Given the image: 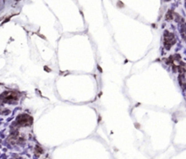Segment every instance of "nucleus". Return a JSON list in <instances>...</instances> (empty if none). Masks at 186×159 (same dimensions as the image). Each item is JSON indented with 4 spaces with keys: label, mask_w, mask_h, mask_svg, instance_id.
Masks as SVG:
<instances>
[{
    "label": "nucleus",
    "mask_w": 186,
    "mask_h": 159,
    "mask_svg": "<svg viewBox=\"0 0 186 159\" xmlns=\"http://www.w3.org/2000/svg\"><path fill=\"white\" fill-rule=\"evenodd\" d=\"M35 151H36V154H37V156L43 153V149H42V148H41L39 146H37V147H36V150H35Z\"/></svg>",
    "instance_id": "423d86ee"
},
{
    "label": "nucleus",
    "mask_w": 186,
    "mask_h": 159,
    "mask_svg": "<svg viewBox=\"0 0 186 159\" xmlns=\"http://www.w3.org/2000/svg\"><path fill=\"white\" fill-rule=\"evenodd\" d=\"M165 18H166V20H172L173 18V12L170 10V11H168L167 14H166V16H165Z\"/></svg>",
    "instance_id": "39448f33"
},
{
    "label": "nucleus",
    "mask_w": 186,
    "mask_h": 159,
    "mask_svg": "<svg viewBox=\"0 0 186 159\" xmlns=\"http://www.w3.org/2000/svg\"><path fill=\"white\" fill-rule=\"evenodd\" d=\"M14 159H22V158H20V157H16V158H14Z\"/></svg>",
    "instance_id": "0eeeda50"
},
{
    "label": "nucleus",
    "mask_w": 186,
    "mask_h": 159,
    "mask_svg": "<svg viewBox=\"0 0 186 159\" xmlns=\"http://www.w3.org/2000/svg\"><path fill=\"white\" fill-rule=\"evenodd\" d=\"M176 43V39H175V36L173 33L169 32V31H164V34H163V45L164 47L169 50L171 49V47L174 45V43Z\"/></svg>",
    "instance_id": "f257e3e1"
},
{
    "label": "nucleus",
    "mask_w": 186,
    "mask_h": 159,
    "mask_svg": "<svg viewBox=\"0 0 186 159\" xmlns=\"http://www.w3.org/2000/svg\"><path fill=\"white\" fill-rule=\"evenodd\" d=\"M165 1H166V2H168V1H171V0H165Z\"/></svg>",
    "instance_id": "6e6552de"
},
{
    "label": "nucleus",
    "mask_w": 186,
    "mask_h": 159,
    "mask_svg": "<svg viewBox=\"0 0 186 159\" xmlns=\"http://www.w3.org/2000/svg\"><path fill=\"white\" fill-rule=\"evenodd\" d=\"M1 100L6 103H15L18 100V94L15 92H5L1 96Z\"/></svg>",
    "instance_id": "7ed1b4c3"
},
{
    "label": "nucleus",
    "mask_w": 186,
    "mask_h": 159,
    "mask_svg": "<svg viewBox=\"0 0 186 159\" xmlns=\"http://www.w3.org/2000/svg\"><path fill=\"white\" fill-rule=\"evenodd\" d=\"M181 35L183 38L186 40V23L184 21H183L181 24Z\"/></svg>",
    "instance_id": "20e7f679"
},
{
    "label": "nucleus",
    "mask_w": 186,
    "mask_h": 159,
    "mask_svg": "<svg viewBox=\"0 0 186 159\" xmlns=\"http://www.w3.org/2000/svg\"><path fill=\"white\" fill-rule=\"evenodd\" d=\"M31 124H32V118L27 114L19 115L15 121V126L17 127H27L30 126Z\"/></svg>",
    "instance_id": "f03ea898"
},
{
    "label": "nucleus",
    "mask_w": 186,
    "mask_h": 159,
    "mask_svg": "<svg viewBox=\"0 0 186 159\" xmlns=\"http://www.w3.org/2000/svg\"><path fill=\"white\" fill-rule=\"evenodd\" d=\"M185 6H186V0H185Z\"/></svg>",
    "instance_id": "1a4fd4ad"
}]
</instances>
